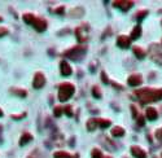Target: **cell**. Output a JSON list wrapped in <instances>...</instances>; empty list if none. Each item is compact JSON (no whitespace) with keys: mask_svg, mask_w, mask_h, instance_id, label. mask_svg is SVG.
<instances>
[{"mask_svg":"<svg viewBox=\"0 0 162 158\" xmlns=\"http://www.w3.org/2000/svg\"><path fill=\"white\" fill-rule=\"evenodd\" d=\"M135 95L141 101V104L158 101V98H157V90H153V88H143L140 91H136Z\"/></svg>","mask_w":162,"mask_h":158,"instance_id":"cell-1","label":"cell"},{"mask_svg":"<svg viewBox=\"0 0 162 158\" xmlns=\"http://www.w3.org/2000/svg\"><path fill=\"white\" fill-rule=\"evenodd\" d=\"M74 92H75V87H74L73 84H70V83H64V84H61L60 88H58V98H60V101L65 102V101H68L69 98L74 95Z\"/></svg>","mask_w":162,"mask_h":158,"instance_id":"cell-2","label":"cell"},{"mask_svg":"<svg viewBox=\"0 0 162 158\" xmlns=\"http://www.w3.org/2000/svg\"><path fill=\"white\" fill-rule=\"evenodd\" d=\"M149 56L156 64L162 65V48L158 44L153 43L149 45Z\"/></svg>","mask_w":162,"mask_h":158,"instance_id":"cell-3","label":"cell"},{"mask_svg":"<svg viewBox=\"0 0 162 158\" xmlns=\"http://www.w3.org/2000/svg\"><path fill=\"white\" fill-rule=\"evenodd\" d=\"M84 53H86V47H74V48H71L70 51L65 52V56L69 57V58H73V60H79L82 58V57L84 56Z\"/></svg>","mask_w":162,"mask_h":158,"instance_id":"cell-4","label":"cell"},{"mask_svg":"<svg viewBox=\"0 0 162 158\" xmlns=\"http://www.w3.org/2000/svg\"><path fill=\"white\" fill-rule=\"evenodd\" d=\"M44 84H45L44 75H43L42 73H37V74L34 75V80H33V85H34V88L39 90V88L44 87Z\"/></svg>","mask_w":162,"mask_h":158,"instance_id":"cell-5","label":"cell"},{"mask_svg":"<svg viewBox=\"0 0 162 158\" xmlns=\"http://www.w3.org/2000/svg\"><path fill=\"white\" fill-rule=\"evenodd\" d=\"M113 7L119 8L121 10L126 12V10H128L131 7H134V1H125V0H118V1H114V3H113Z\"/></svg>","mask_w":162,"mask_h":158,"instance_id":"cell-6","label":"cell"},{"mask_svg":"<svg viewBox=\"0 0 162 158\" xmlns=\"http://www.w3.org/2000/svg\"><path fill=\"white\" fill-rule=\"evenodd\" d=\"M131 44V39L128 36H125V35H121L118 36L117 39V45L121 47V48H128Z\"/></svg>","mask_w":162,"mask_h":158,"instance_id":"cell-7","label":"cell"},{"mask_svg":"<svg viewBox=\"0 0 162 158\" xmlns=\"http://www.w3.org/2000/svg\"><path fill=\"white\" fill-rule=\"evenodd\" d=\"M131 154H132L135 158H146V153L144 152L141 148L136 146V145L131 146Z\"/></svg>","mask_w":162,"mask_h":158,"instance_id":"cell-8","label":"cell"},{"mask_svg":"<svg viewBox=\"0 0 162 158\" xmlns=\"http://www.w3.org/2000/svg\"><path fill=\"white\" fill-rule=\"evenodd\" d=\"M127 82H128V84H130V85L136 87V85L141 84V82H143V78H141V75H139V74H134V75H131V77H128Z\"/></svg>","mask_w":162,"mask_h":158,"instance_id":"cell-9","label":"cell"},{"mask_svg":"<svg viewBox=\"0 0 162 158\" xmlns=\"http://www.w3.org/2000/svg\"><path fill=\"white\" fill-rule=\"evenodd\" d=\"M60 70H61V74H62L64 77H69V75H71V67L66 61H61Z\"/></svg>","mask_w":162,"mask_h":158,"instance_id":"cell-10","label":"cell"},{"mask_svg":"<svg viewBox=\"0 0 162 158\" xmlns=\"http://www.w3.org/2000/svg\"><path fill=\"white\" fill-rule=\"evenodd\" d=\"M33 25H34L37 31H44L45 28H47V22H45L44 20H42V18H37Z\"/></svg>","mask_w":162,"mask_h":158,"instance_id":"cell-11","label":"cell"},{"mask_svg":"<svg viewBox=\"0 0 162 158\" xmlns=\"http://www.w3.org/2000/svg\"><path fill=\"white\" fill-rule=\"evenodd\" d=\"M145 117L149 121H156L158 118V113H157V110L154 108H148L145 110Z\"/></svg>","mask_w":162,"mask_h":158,"instance_id":"cell-12","label":"cell"},{"mask_svg":"<svg viewBox=\"0 0 162 158\" xmlns=\"http://www.w3.org/2000/svg\"><path fill=\"white\" fill-rule=\"evenodd\" d=\"M31 140H33L31 135L27 134V132H25V134L21 136V139H20V145H21V146H24V145H26L27 142H30Z\"/></svg>","mask_w":162,"mask_h":158,"instance_id":"cell-13","label":"cell"},{"mask_svg":"<svg viewBox=\"0 0 162 158\" xmlns=\"http://www.w3.org/2000/svg\"><path fill=\"white\" fill-rule=\"evenodd\" d=\"M141 36V27L140 26H135L134 30L131 31V35H130V39H139Z\"/></svg>","mask_w":162,"mask_h":158,"instance_id":"cell-14","label":"cell"},{"mask_svg":"<svg viewBox=\"0 0 162 158\" xmlns=\"http://www.w3.org/2000/svg\"><path fill=\"white\" fill-rule=\"evenodd\" d=\"M112 135L114 137H122L123 135H125V130L122 128V127H114V128L112 130Z\"/></svg>","mask_w":162,"mask_h":158,"instance_id":"cell-15","label":"cell"},{"mask_svg":"<svg viewBox=\"0 0 162 158\" xmlns=\"http://www.w3.org/2000/svg\"><path fill=\"white\" fill-rule=\"evenodd\" d=\"M132 51H134V54H135L138 58H140V60H143L144 57H145V52L143 51V49L140 48V47H134L132 48Z\"/></svg>","mask_w":162,"mask_h":158,"instance_id":"cell-16","label":"cell"},{"mask_svg":"<svg viewBox=\"0 0 162 158\" xmlns=\"http://www.w3.org/2000/svg\"><path fill=\"white\" fill-rule=\"evenodd\" d=\"M97 126H99V124H97V119L92 118V119H89V121L87 122V130H88V131H94Z\"/></svg>","mask_w":162,"mask_h":158,"instance_id":"cell-17","label":"cell"},{"mask_svg":"<svg viewBox=\"0 0 162 158\" xmlns=\"http://www.w3.org/2000/svg\"><path fill=\"white\" fill-rule=\"evenodd\" d=\"M97 124L101 128H106V127L110 126V121L109 119H97Z\"/></svg>","mask_w":162,"mask_h":158,"instance_id":"cell-18","label":"cell"},{"mask_svg":"<svg viewBox=\"0 0 162 158\" xmlns=\"http://www.w3.org/2000/svg\"><path fill=\"white\" fill-rule=\"evenodd\" d=\"M37 20V18L34 17V14H30V13H26V14H24V21L26 23H34V21Z\"/></svg>","mask_w":162,"mask_h":158,"instance_id":"cell-19","label":"cell"},{"mask_svg":"<svg viewBox=\"0 0 162 158\" xmlns=\"http://www.w3.org/2000/svg\"><path fill=\"white\" fill-rule=\"evenodd\" d=\"M53 158H71V154H69L66 152H56Z\"/></svg>","mask_w":162,"mask_h":158,"instance_id":"cell-20","label":"cell"},{"mask_svg":"<svg viewBox=\"0 0 162 158\" xmlns=\"http://www.w3.org/2000/svg\"><path fill=\"white\" fill-rule=\"evenodd\" d=\"M12 92L14 93V95H17V96H21V97H25V96L27 95V92L25 90H18V88H12Z\"/></svg>","mask_w":162,"mask_h":158,"instance_id":"cell-21","label":"cell"},{"mask_svg":"<svg viewBox=\"0 0 162 158\" xmlns=\"http://www.w3.org/2000/svg\"><path fill=\"white\" fill-rule=\"evenodd\" d=\"M146 16H148V10H140V12L136 13V20L141 21V20H144Z\"/></svg>","mask_w":162,"mask_h":158,"instance_id":"cell-22","label":"cell"},{"mask_svg":"<svg viewBox=\"0 0 162 158\" xmlns=\"http://www.w3.org/2000/svg\"><path fill=\"white\" fill-rule=\"evenodd\" d=\"M92 95L96 98H101V92H100V88L97 87V85H94V87H92Z\"/></svg>","mask_w":162,"mask_h":158,"instance_id":"cell-23","label":"cell"},{"mask_svg":"<svg viewBox=\"0 0 162 158\" xmlns=\"http://www.w3.org/2000/svg\"><path fill=\"white\" fill-rule=\"evenodd\" d=\"M91 155H92V158H102V153L100 149H94Z\"/></svg>","mask_w":162,"mask_h":158,"instance_id":"cell-24","label":"cell"},{"mask_svg":"<svg viewBox=\"0 0 162 158\" xmlns=\"http://www.w3.org/2000/svg\"><path fill=\"white\" fill-rule=\"evenodd\" d=\"M62 111H64V109L61 108V106H56V108L53 109V114H55L56 117H60L61 114H62Z\"/></svg>","mask_w":162,"mask_h":158,"instance_id":"cell-25","label":"cell"},{"mask_svg":"<svg viewBox=\"0 0 162 158\" xmlns=\"http://www.w3.org/2000/svg\"><path fill=\"white\" fill-rule=\"evenodd\" d=\"M64 111H65V114H66L68 117H73V109H71L70 105L65 106V108H64Z\"/></svg>","mask_w":162,"mask_h":158,"instance_id":"cell-26","label":"cell"},{"mask_svg":"<svg viewBox=\"0 0 162 158\" xmlns=\"http://www.w3.org/2000/svg\"><path fill=\"white\" fill-rule=\"evenodd\" d=\"M138 124H139V126H144V124H145V119H144L143 115H139L138 117Z\"/></svg>","mask_w":162,"mask_h":158,"instance_id":"cell-27","label":"cell"},{"mask_svg":"<svg viewBox=\"0 0 162 158\" xmlns=\"http://www.w3.org/2000/svg\"><path fill=\"white\" fill-rule=\"evenodd\" d=\"M7 34H8V30H7L5 27H0V38L4 36V35H7Z\"/></svg>","mask_w":162,"mask_h":158,"instance_id":"cell-28","label":"cell"},{"mask_svg":"<svg viewBox=\"0 0 162 158\" xmlns=\"http://www.w3.org/2000/svg\"><path fill=\"white\" fill-rule=\"evenodd\" d=\"M101 79L104 80V83H109V79H108V78H106V74H105L104 71L101 73Z\"/></svg>","mask_w":162,"mask_h":158,"instance_id":"cell-29","label":"cell"},{"mask_svg":"<svg viewBox=\"0 0 162 158\" xmlns=\"http://www.w3.org/2000/svg\"><path fill=\"white\" fill-rule=\"evenodd\" d=\"M156 136H157V139H158V140H162V128H159L158 131H157Z\"/></svg>","mask_w":162,"mask_h":158,"instance_id":"cell-30","label":"cell"},{"mask_svg":"<svg viewBox=\"0 0 162 158\" xmlns=\"http://www.w3.org/2000/svg\"><path fill=\"white\" fill-rule=\"evenodd\" d=\"M157 98H158V100H162V88L161 90H157Z\"/></svg>","mask_w":162,"mask_h":158,"instance_id":"cell-31","label":"cell"},{"mask_svg":"<svg viewBox=\"0 0 162 158\" xmlns=\"http://www.w3.org/2000/svg\"><path fill=\"white\" fill-rule=\"evenodd\" d=\"M131 110H132V115L135 117V118H138V111H136L135 106H131Z\"/></svg>","mask_w":162,"mask_h":158,"instance_id":"cell-32","label":"cell"},{"mask_svg":"<svg viewBox=\"0 0 162 158\" xmlns=\"http://www.w3.org/2000/svg\"><path fill=\"white\" fill-rule=\"evenodd\" d=\"M57 13L62 14V13H64V8H62V7H61V8H57Z\"/></svg>","mask_w":162,"mask_h":158,"instance_id":"cell-33","label":"cell"},{"mask_svg":"<svg viewBox=\"0 0 162 158\" xmlns=\"http://www.w3.org/2000/svg\"><path fill=\"white\" fill-rule=\"evenodd\" d=\"M102 158H112V157H108V155H102Z\"/></svg>","mask_w":162,"mask_h":158,"instance_id":"cell-34","label":"cell"},{"mask_svg":"<svg viewBox=\"0 0 162 158\" xmlns=\"http://www.w3.org/2000/svg\"><path fill=\"white\" fill-rule=\"evenodd\" d=\"M1 115H3V111H1V110H0V117H1Z\"/></svg>","mask_w":162,"mask_h":158,"instance_id":"cell-35","label":"cell"}]
</instances>
